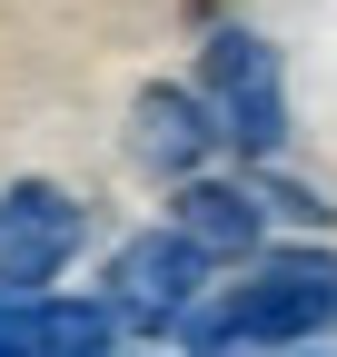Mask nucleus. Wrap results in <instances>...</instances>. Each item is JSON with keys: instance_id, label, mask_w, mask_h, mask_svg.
Returning <instances> with one entry per match:
<instances>
[{"instance_id": "obj_1", "label": "nucleus", "mask_w": 337, "mask_h": 357, "mask_svg": "<svg viewBox=\"0 0 337 357\" xmlns=\"http://www.w3.org/2000/svg\"><path fill=\"white\" fill-rule=\"evenodd\" d=\"M337 337V248H268L258 268H238V288L198 307L189 347H238V357H288Z\"/></svg>"}, {"instance_id": "obj_2", "label": "nucleus", "mask_w": 337, "mask_h": 357, "mask_svg": "<svg viewBox=\"0 0 337 357\" xmlns=\"http://www.w3.org/2000/svg\"><path fill=\"white\" fill-rule=\"evenodd\" d=\"M198 100L219 109V139L238 159L278 169V149H288V79H278V50L258 30H219L198 50Z\"/></svg>"}, {"instance_id": "obj_3", "label": "nucleus", "mask_w": 337, "mask_h": 357, "mask_svg": "<svg viewBox=\"0 0 337 357\" xmlns=\"http://www.w3.org/2000/svg\"><path fill=\"white\" fill-rule=\"evenodd\" d=\"M100 307L119 328H149V337H168V328H198V307H208V258L179 238V229H139V238H119L109 248V268H100Z\"/></svg>"}, {"instance_id": "obj_4", "label": "nucleus", "mask_w": 337, "mask_h": 357, "mask_svg": "<svg viewBox=\"0 0 337 357\" xmlns=\"http://www.w3.org/2000/svg\"><path fill=\"white\" fill-rule=\"evenodd\" d=\"M79 199L50 189V178H20V189H0V318L30 298H50V278L79 258Z\"/></svg>"}, {"instance_id": "obj_5", "label": "nucleus", "mask_w": 337, "mask_h": 357, "mask_svg": "<svg viewBox=\"0 0 337 357\" xmlns=\"http://www.w3.org/2000/svg\"><path fill=\"white\" fill-rule=\"evenodd\" d=\"M208 149H228V139H219V109L198 100V79H149L130 100V159L149 178L189 189V178H208Z\"/></svg>"}, {"instance_id": "obj_6", "label": "nucleus", "mask_w": 337, "mask_h": 357, "mask_svg": "<svg viewBox=\"0 0 337 357\" xmlns=\"http://www.w3.org/2000/svg\"><path fill=\"white\" fill-rule=\"evenodd\" d=\"M168 229L208 268H258L268 258V199H258V178H189V189H168Z\"/></svg>"}, {"instance_id": "obj_7", "label": "nucleus", "mask_w": 337, "mask_h": 357, "mask_svg": "<svg viewBox=\"0 0 337 357\" xmlns=\"http://www.w3.org/2000/svg\"><path fill=\"white\" fill-rule=\"evenodd\" d=\"M0 357H119V318L100 298H30L0 318Z\"/></svg>"}, {"instance_id": "obj_8", "label": "nucleus", "mask_w": 337, "mask_h": 357, "mask_svg": "<svg viewBox=\"0 0 337 357\" xmlns=\"http://www.w3.org/2000/svg\"><path fill=\"white\" fill-rule=\"evenodd\" d=\"M258 199H268V218H288V229H327V218H337L308 178H288V169H258Z\"/></svg>"}, {"instance_id": "obj_9", "label": "nucleus", "mask_w": 337, "mask_h": 357, "mask_svg": "<svg viewBox=\"0 0 337 357\" xmlns=\"http://www.w3.org/2000/svg\"><path fill=\"white\" fill-rule=\"evenodd\" d=\"M288 357H337V347H288Z\"/></svg>"}]
</instances>
